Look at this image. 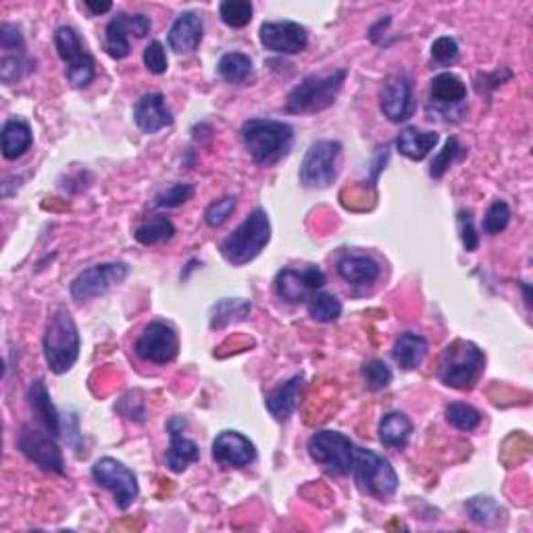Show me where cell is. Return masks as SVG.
I'll return each mask as SVG.
<instances>
[{
  "mask_svg": "<svg viewBox=\"0 0 533 533\" xmlns=\"http://www.w3.org/2000/svg\"><path fill=\"white\" fill-rule=\"evenodd\" d=\"M412 433V423L404 412H388L379 423V440L388 448L400 450L409 444Z\"/></svg>",
  "mask_w": 533,
  "mask_h": 533,
  "instance_id": "obj_28",
  "label": "cell"
},
{
  "mask_svg": "<svg viewBox=\"0 0 533 533\" xmlns=\"http://www.w3.org/2000/svg\"><path fill=\"white\" fill-rule=\"evenodd\" d=\"M123 17H125V24H127V29H130V34L136 36V37H144L150 32V27H153V24H150V19L146 17V15H125L123 13Z\"/></svg>",
  "mask_w": 533,
  "mask_h": 533,
  "instance_id": "obj_47",
  "label": "cell"
},
{
  "mask_svg": "<svg viewBox=\"0 0 533 533\" xmlns=\"http://www.w3.org/2000/svg\"><path fill=\"white\" fill-rule=\"evenodd\" d=\"M127 36H130V29H127L125 24V17L123 15H119L117 19H112L111 24L107 26V37H104V48H107L109 57L112 59H125L130 55V40H127Z\"/></svg>",
  "mask_w": 533,
  "mask_h": 533,
  "instance_id": "obj_32",
  "label": "cell"
},
{
  "mask_svg": "<svg viewBox=\"0 0 533 533\" xmlns=\"http://www.w3.org/2000/svg\"><path fill=\"white\" fill-rule=\"evenodd\" d=\"M44 357L48 369L57 375L71 371L80 358V332L69 311L59 309L50 317L44 334Z\"/></svg>",
  "mask_w": 533,
  "mask_h": 533,
  "instance_id": "obj_3",
  "label": "cell"
},
{
  "mask_svg": "<svg viewBox=\"0 0 533 533\" xmlns=\"http://www.w3.org/2000/svg\"><path fill=\"white\" fill-rule=\"evenodd\" d=\"M29 407L36 412V417L40 419L42 425L47 427L50 435L61 433V417H59V410L50 400V394L47 386H44L42 379H36L32 386H29L27 392Z\"/></svg>",
  "mask_w": 533,
  "mask_h": 533,
  "instance_id": "obj_24",
  "label": "cell"
},
{
  "mask_svg": "<svg viewBox=\"0 0 533 533\" xmlns=\"http://www.w3.org/2000/svg\"><path fill=\"white\" fill-rule=\"evenodd\" d=\"M202 34H205L202 19L194 11H186L174 21L167 40L171 50H176L177 55H190L200 47Z\"/></svg>",
  "mask_w": 533,
  "mask_h": 533,
  "instance_id": "obj_19",
  "label": "cell"
},
{
  "mask_svg": "<svg viewBox=\"0 0 533 533\" xmlns=\"http://www.w3.org/2000/svg\"><path fill=\"white\" fill-rule=\"evenodd\" d=\"M242 140L252 161L261 167H267V165L277 163L290 153L294 133H292V127L283 122L251 119L242 125Z\"/></svg>",
  "mask_w": 533,
  "mask_h": 533,
  "instance_id": "obj_1",
  "label": "cell"
},
{
  "mask_svg": "<svg viewBox=\"0 0 533 533\" xmlns=\"http://www.w3.org/2000/svg\"><path fill=\"white\" fill-rule=\"evenodd\" d=\"M269 240H272V221H269V215L262 208H254L238 225L234 234H229L223 240L221 254L229 265L242 267L246 262L259 257L261 251L269 244Z\"/></svg>",
  "mask_w": 533,
  "mask_h": 533,
  "instance_id": "obj_2",
  "label": "cell"
},
{
  "mask_svg": "<svg viewBox=\"0 0 533 533\" xmlns=\"http://www.w3.org/2000/svg\"><path fill=\"white\" fill-rule=\"evenodd\" d=\"M325 285V273L319 267L306 265L303 269H283L275 277V294L290 304L309 300L311 292Z\"/></svg>",
  "mask_w": 533,
  "mask_h": 533,
  "instance_id": "obj_15",
  "label": "cell"
},
{
  "mask_svg": "<svg viewBox=\"0 0 533 533\" xmlns=\"http://www.w3.org/2000/svg\"><path fill=\"white\" fill-rule=\"evenodd\" d=\"M252 3L249 0H225L219 6V15L225 26L246 27L252 21Z\"/></svg>",
  "mask_w": 533,
  "mask_h": 533,
  "instance_id": "obj_37",
  "label": "cell"
},
{
  "mask_svg": "<svg viewBox=\"0 0 533 533\" xmlns=\"http://www.w3.org/2000/svg\"><path fill=\"white\" fill-rule=\"evenodd\" d=\"M523 290H525V303L531 304V296H529V285L523 283Z\"/></svg>",
  "mask_w": 533,
  "mask_h": 533,
  "instance_id": "obj_49",
  "label": "cell"
},
{
  "mask_svg": "<svg viewBox=\"0 0 533 533\" xmlns=\"http://www.w3.org/2000/svg\"><path fill=\"white\" fill-rule=\"evenodd\" d=\"M467 99V86L454 73H440L432 81V101L438 107H456Z\"/></svg>",
  "mask_w": 533,
  "mask_h": 533,
  "instance_id": "obj_26",
  "label": "cell"
},
{
  "mask_svg": "<svg viewBox=\"0 0 533 533\" xmlns=\"http://www.w3.org/2000/svg\"><path fill=\"white\" fill-rule=\"evenodd\" d=\"M213 459L225 469H240L257 459V446L240 432H221L213 442Z\"/></svg>",
  "mask_w": 533,
  "mask_h": 533,
  "instance_id": "obj_17",
  "label": "cell"
},
{
  "mask_svg": "<svg viewBox=\"0 0 533 533\" xmlns=\"http://www.w3.org/2000/svg\"><path fill=\"white\" fill-rule=\"evenodd\" d=\"M510 223V208L505 200H494L490 208H487L485 219H484V229L485 234L496 236L500 231H505Z\"/></svg>",
  "mask_w": 533,
  "mask_h": 533,
  "instance_id": "obj_40",
  "label": "cell"
},
{
  "mask_svg": "<svg viewBox=\"0 0 533 533\" xmlns=\"http://www.w3.org/2000/svg\"><path fill=\"white\" fill-rule=\"evenodd\" d=\"M381 273L378 261L365 254H346L337 261V275L355 288H369Z\"/></svg>",
  "mask_w": 533,
  "mask_h": 533,
  "instance_id": "obj_21",
  "label": "cell"
},
{
  "mask_svg": "<svg viewBox=\"0 0 533 533\" xmlns=\"http://www.w3.org/2000/svg\"><path fill=\"white\" fill-rule=\"evenodd\" d=\"M357 487L367 496L388 500L398 490V475L392 464L384 456L375 454L373 450L355 448V461H352Z\"/></svg>",
  "mask_w": 533,
  "mask_h": 533,
  "instance_id": "obj_6",
  "label": "cell"
},
{
  "mask_svg": "<svg viewBox=\"0 0 533 533\" xmlns=\"http://www.w3.org/2000/svg\"><path fill=\"white\" fill-rule=\"evenodd\" d=\"M92 477L94 482L102 485L104 490H109L112 494V498H115V505L127 510L133 500L138 498V477L133 475V471L130 467H125L123 463H119L117 459H101L96 461V464L92 467Z\"/></svg>",
  "mask_w": 533,
  "mask_h": 533,
  "instance_id": "obj_10",
  "label": "cell"
},
{
  "mask_svg": "<svg viewBox=\"0 0 533 533\" xmlns=\"http://www.w3.org/2000/svg\"><path fill=\"white\" fill-rule=\"evenodd\" d=\"M144 65L150 73L163 75L167 71L169 61H167V52H165L163 44L159 40H153L144 48Z\"/></svg>",
  "mask_w": 533,
  "mask_h": 533,
  "instance_id": "obj_43",
  "label": "cell"
},
{
  "mask_svg": "<svg viewBox=\"0 0 533 533\" xmlns=\"http://www.w3.org/2000/svg\"><path fill=\"white\" fill-rule=\"evenodd\" d=\"M174 234H176V225L171 223L167 217H150L148 221L138 225L136 231H133V238L144 246H155V244L167 242V240L174 238Z\"/></svg>",
  "mask_w": 533,
  "mask_h": 533,
  "instance_id": "obj_29",
  "label": "cell"
},
{
  "mask_svg": "<svg viewBox=\"0 0 533 533\" xmlns=\"http://www.w3.org/2000/svg\"><path fill=\"white\" fill-rule=\"evenodd\" d=\"M461 150H463V148H461V144H459V140H456V138H450V140L446 142V146L440 150V155H435V159H433V163H432V169H430L432 177L440 179L442 176H444L446 171H448L450 165H453V161L456 159V156H459Z\"/></svg>",
  "mask_w": 533,
  "mask_h": 533,
  "instance_id": "obj_42",
  "label": "cell"
},
{
  "mask_svg": "<svg viewBox=\"0 0 533 533\" xmlns=\"http://www.w3.org/2000/svg\"><path fill=\"white\" fill-rule=\"evenodd\" d=\"M133 350L146 363L167 365L179 355V337L176 329L167 325V323L153 321L138 337Z\"/></svg>",
  "mask_w": 533,
  "mask_h": 533,
  "instance_id": "obj_12",
  "label": "cell"
},
{
  "mask_svg": "<svg viewBox=\"0 0 533 533\" xmlns=\"http://www.w3.org/2000/svg\"><path fill=\"white\" fill-rule=\"evenodd\" d=\"M84 6L92 15H102V13H107L112 9L111 3H84Z\"/></svg>",
  "mask_w": 533,
  "mask_h": 533,
  "instance_id": "obj_48",
  "label": "cell"
},
{
  "mask_svg": "<svg viewBox=\"0 0 533 533\" xmlns=\"http://www.w3.org/2000/svg\"><path fill=\"white\" fill-rule=\"evenodd\" d=\"M0 42H3L5 52H24V36L17 26L5 24L0 29Z\"/></svg>",
  "mask_w": 533,
  "mask_h": 533,
  "instance_id": "obj_45",
  "label": "cell"
},
{
  "mask_svg": "<svg viewBox=\"0 0 533 533\" xmlns=\"http://www.w3.org/2000/svg\"><path fill=\"white\" fill-rule=\"evenodd\" d=\"M363 378L367 388L378 392V389H384L389 386V381H392V369H389L384 360L371 358L363 365Z\"/></svg>",
  "mask_w": 533,
  "mask_h": 533,
  "instance_id": "obj_39",
  "label": "cell"
},
{
  "mask_svg": "<svg viewBox=\"0 0 533 533\" xmlns=\"http://www.w3.org/2000/svg\"><path fill=\"white\" fill-rule=\"evenodd\" d=\"M184 425L182 417H176L169 421V433H171V444L167 450V467L174 473H184L190 464L198 463L200 459V450L197 442H192L190 438L179 432V427Z\"/></svg>",
  "mask_w": 533,
  "mask_h": 533,
  "instance_id": "obj_20",
  "label": "cell"
},
{
  "mask_svg": "<svg viewBox=\"0 0 533 533\" xmlns=\"http://www.w3.org/2000/svg\"><path fill=\"white\" fill-rule=\"evenodd\" d=\"M456 57H459V44H456L454 37L440 36L438 40L432 44V59L435 63L448 65L453 63Z\"/></svg>",
  "mask_w": 533,
  "mask_h": 533,
  "instance_id": "obj_44",
  "label": "cell"
},
{
  "mask_svg": "<svg viewBox=\"0 0 533 533\" xmlns=\"http://www.w3.org/2000/svg\"><path fill=\"white\" fill-rule=\"evenodd\" d=\"M311 459L332 475H348L355 461V444L348 435L323 430L309 440Z\"/></svg>",
  "mask_w": 533,
  "mask_h": 533,
  "instance_id": "obj_8",
  "label": "cell"
},
{
  "mask_svg": "<svg viewBox=\"0 0 533 533\" xmlns=\"http://www.w3.org/2000/svg\"><path fill=\"white\" fill-rule=\"evenodd\" d=\"M55 47H57L59 57L67 63V69H65L67 81H69L73 88H86L92 84V80L96 75L94 59L86 50L84 42H81V37L73 27L63 26L57 29Z\"/></svg>",
  "mask_w": 533,
  "mask_h": 533,
  "instance_id": "obj_9",
  "label": "cell"
},
{
  "mask_svg": "<svg viewBox=\"0 0 533 533\" xmlns=\"http://www.w3.org/2000/svg\"><path fill=\"white\" fill-rule=\"evenodd\" d=\"M29 71H34V63L29 61L24 52H15V55L13 52H5L3 59H0V80L6 86L17 84Z\"/></svg>",
  "mask_w": 533,
  "mask_h": 533,
  "instance_id": "obj_34",
  "label": "cell"
},
{
  "mask_svg": "<svg viewBox=\"0 0 533 533\" xmlns=\"http://www.w3.org/2000/svg\"><path fill=\"white\" fill-rule=\"evenodd\" d=\"M127 273H130V267L123 265V262H102V265L88 267L71 282L69 292L73 300L88 303L96 296L107 294L111 288H115L125 280Z\"/></svg>",
  "mask_w": 533,
  "mask_h": 533,
  "instance_id": "obj_11",
  "label": "cell"
},
{
  "mask_svg": "<svg viewBox=\"0 0 533 533\" xmlns=\"http://www.w3.org/2000/svg\"><path fill=\"white\" fill-rule=\"evenodd\" d=\"M17 446L26 454V459L37 464L42 471L57 473V475H63L65 473L63 454L50 435L34 430L32 425H24L19 432Z\"/></svg>",
  "mask_w": 533,
  "mask_h": 533,
  "instance_id": "obj_13",
  "label": "cell"
},
{
  "mask_svg": "<svg viewBox=\"0 0 533 533\" xmlns=\"http://www.w3.org/2000/svg\"><path fill=\"white\" fill-rule=\"evenodd\" d=\"M192 197H194V186L171 184L167 187H163L161 192H156L153 205L159 207V208H177V207L186 205V202L190 200Z\"/></svg>",
  "mask_w": 533,
  "mask_h": 533,
  "instance_id": "obj_38",
  "label": "cell"
},
{
  "mask_svg": "<svg viewBox=\"0 0 533 533\" xmlns=\"http://www.w3.org/2000/svg\"><path fill=\"white\" fill-rule=\"evenodd\" d=\"M440 136L435 132H423L417 127H404L396 138V148L410 161H423L438 144Z\"/></svg>",
  "mask_w": 533,
  "mask_h": 533,
  "instance_id": "obj_23",
  "label": "cell"
},
{
  "mask_svg": "<svg viewBox=\"0 0 533 533\" xmlns=\"http://www.w3.org/2000/svg\"><path fill=\"white\" fill-rule=\"evenodd\" d=\"M446 421L459 432H473L482 423V412L473 409L471 404L453 402L446 409Z\"/></svg>",
  "mask_w": 533,
  "mask_h": 533,
  "instance_id": "obj_35",
  "label": "cell"
},
{
  "mask_svg": "<svg viewBox=\"0 0 533 533\" xmlns=\"http://www.w3.org/2000/svg\"><path fill=\"white\" fill-rule=\"evenodd\" d=\"M485 357L475 344L456 340L442 352L438 378L444 386L454 389H469L475 386L484 371Z\"/></svg>",
  "mask_w": 533,
  "mask_h": 533,
  "instance_id": "obj_4",
  "label": "cell"
},
{
  "mask_svg": "<svg viewBox=\"0 0 533 533\" xmlns=\"http://www.w3.org/2000/svg\"><path fill=\"white\" fill-rule=\"evenodd\" d=\"M342 144L336 140H319L306 150L303 165H300V184L311 190L329 187L340 174Z\"/></svg>",
  "mask_w": 533,
  "mask_h": 533,
  "instance_id": "obj_7",
  "label": "cell"
},
{
  "mask_svg": "<svg viewBox=\"0 0 533 533\" xmlns=\"http://www.w3.org/2000/svg\"><path fill=\"white\" fill-rule=\"evenodd\" d=\"M392 355H394L396 363L400 365L402 369H407V371L417 369V367L421 365L427 357L425 337L419 336V334H410V332L402 334L394 342Z\"/></svg>",
  "mask_w": 533,
  "mask_h": 533,
  "instance_id": "obj_27",
  "label": "cell"
},
{
  "mask_svg": "<svg viewBox=\"0 0 533 533\" xmlns=\"http://www.w3.org/2000/svg\"><path fill=\"white\" fill-rule=\"evenodd\" d=\"M261 44L277 55H298L309 47V32L294 21H265L261 26Z\"/></svg>",
  "mask_w": 533,
  "mask_h": 533,
  "instance_id": "obj_16",
  "label": "cell"
},
{
  "mask_svg": "<svg viewBox=\"0 0 533 533\" xmlns=\"http://www.w3.org/2000/svg\"><path fill=\"white\" fill-rule=\"evenodd\" d=\"M304 388V378L303 375H296L290 381H285L277 389H273L272 394L267 396V410L277 419V421H285L292 412L298 407V398L303 394Z\"/></svg>",
  "mask_w": 533,
  "mask_h": 533,
  "instance_id": "obj_22",
  "label": "cell"
},
{
  "mask_svg": "<svg viewBox=\"0 0 533 533\" xmlns=\"http://www.w3.org/2000/svg\"><path fill=\"white\" fill-rule=\"evenodd\" d=\"M236 207H238L236 197H223L219 200H215L213 205H208L205 213V221L208 228H219V225H223L231 215H234Z\"/></svg>",
  "mask_w": 533,
  "mask_h": 533,
  "instance_id": "obj_41",
  "label": "cell"
},
{
  "mask_svg": "<svg viewBox=\"0 0 533 533\" xmlns=\"http://www.w3.org/2000/svg\"><path fill=\"white\" fill-rule=\"evenodd\" d=\"M459 225H461V238H463V244H464V251H477L479 246V238L475 234V228H473V217L471 213H459Z\"/></svg>",
  "mask_w": 533,
  "mask_h": 533,
  "instance_id": "obj_46",
  "label": "cell"
},
{
  "mask_svg": "<svg viewBox=\"0 0 533 533\" xmlns=\"http://www.w3.org/2000/svg\"><path fill=\"white\" fill-rule=\"evenodd\" d=\"M309 314L319 323H332L340 319L342 303L327 292H314L309 298Z\"/></svg>",
  "mask_w": 533,
  "mask_h": 533,
  "instance_id": "obj_33",
  "label": "cell"
},
{
  "mask_svg": "<svg viewBox=\"0 0 533 533\" xmlns=\"http://www.w3.org/2000/svg\"><path fill=\"white\" fill-rule=\"evenodd\" d=\"M217 71L229 84H244L252 75V59L244 52H228L221 57Z\"/></svg>",
  "mask_w": 533,
  "mask_h": 533,
  "instance_id": "obj_30",
  "label": "cell"
},
{
  "mask_svg": "<svg viewBox=\"0 0 533 533\" xmlns=\"http://www.w3.org/2000/svg\"><path fill=\"white\" fill-rule=\"evenodd\" d=\"M249 313H251L249 300H242V298L219 300V303L213 306L211 327L221 329L225 325H229L231 321H244L246 317H249Z\"/></svg>",
  "mask_w": 533,
  "mask_h": 533,
  "instance_id": "obj_31",
  "label": "cell"
},
{
  "mask_svg": "<svg viewBox=\"0 0 533 533\" xmlns=\"http://www.w3.org/2000/svg\"><path fill=\"white\" fill-rule=\"evenodd\" d=\"M467 515L473 523L477 525H492L494 521L500 519V505L490 496H475L467 500Z\"/></svg>",
  "mask_w": 533,
  "mask_h": 533,
  "instance_id": "obj_36",
  "label": "cell"
},
{
  "mask_svg": "<svg viewBox=\"0 0 533 533\" xmlns=\"http://www.w3.org/2000/svg\"><path fill=\"white\" fill-rule=\"evenodd\" d=\"M133 122L144 133H156L174 123L171 111L165 104V96L161 92H148L142 96L133 107Z\"/></svg>",
  "mask_w": 533,
  "mask_h": 533,
  "instance_id": "obj_18",
  "label": "cell"
},
{
  "mask_svg": "<svg viewBox=\"0 0 533 533\" xmlns=\"http://www.w3.org/2000/svg\"><path fill=\"white\" fill-rule=\"evenodd\" d=\"M346 81V71H334L329 75H311L292 90L285 109L294 115H313L332 107L337 94Z\"/></svg>",
  "mask_w": 533,
  "mask_h": 533,
  "instance_id": "obj_5",
  "label": "cell"
},
{
  "mask_svg": "<svg viewBox=\"0 0 533 533\" xmlns=\"http://www.w3.org/2000/svg\"><path fill=\"white\" fill-rule=\"evenodd\" d=\"M379 107L392 123L407 122L412 115L415 101H412V84L407 73L392 71L388 75L379 92Z\"/></svg>",
  "mask_w": 533,
  "mask_h": 533,
  "instance_id": "obj_14",
  "label": "cell"
},
{
  "mask_svg": "<svg viewBox=\"0 0 533 533\" xmlns=\"http://www.w3.org/2000/svg\"><path fill=\"white\" fill-rule=\"evenodd\" d=\"M34 144V133L24 119H9L3 125V156L6 161H17Z\"/></svg>",
  "mask_w": 533,
  "mask_h": 533,
  "instance_id": "obj_25",
  "label": "cell"
}]
</instances>
